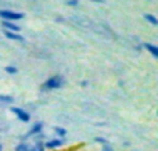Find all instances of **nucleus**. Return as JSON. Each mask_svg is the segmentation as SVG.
<instances>
[{"mask_svg":"<svg viewBox=\"0 0 158 151\" xmlns=\"http://www.w3.org/2000/svg\"><path fill=\"white\" fill-rule=\"evenodd\" d=\"M4 35L7 36L8 39H13V40H18V42H22V40H24V38H22L21 35H18V33H15V32H10V31H6Z\"/></svg>","mask_w":158,"mask_h":151,"instance_id":"nucleus-8","label":"nucleus"},{"mask_svg":"<svg viewBox=\"0 0 158 151\" xmlns=\"http://www.w3.org/2000/svg\"><path fill=\"white\" fill-rule=\"evenodd\" d=\"M15 151H31V146H28L27 143H19L15 147Z\"/></svg>","mask_w":158,"mask_h":151,"instance_id":"nucleus-11","label":"nucleus"},{"mask_svg":"<svg viewBox=\"0 0 158 151\" xmlns=\"http://www.w3.org/2000/svg\"><path fill=\"white\" fill-rule=\"evenodd\" d=\"M54 132H56V135H58L60 137H64V136H67V130L64 129V128L56 126V128H54Z\"/></svg>","mask_w":158,"mask_h":151,"instance_id":"nucleus-12","label":"nucleus"},{"mask_svg":"<svg viewBox=\"0 0 158 151\" xmlns=\"http://www.w3.org/2000/svg\"><path fill=\"white\" fill-rule=\"evenodd\" d=\"M101 151H114V149H111V146L110 144H103V147H101Z\"/></svg>","mask_w":158,"mask_h":151,"instance_id":"nucleus-15","label":"nucleus"},{"mask_svg":"<svg viewBox=\"0 0 158 151\" xmlns=\"http://www.w3.org/2000/svg\"><path fill=\"white\" fill-rule=\"evenodd\" d=\"M3 27H4V28H7V29H10V32H18V31H19V27H18V25H14L13 24V22H10V21H3Z\"/></svg>","mask_w":158,"mask_h":151,"instance_id":"nucleus-7","label":"nucleus"},{"mask_svg":"<svg viewBox=\"0 0 158 151\" xmlns=\"http://www.w3.org/2000/svg\"><path fill=\"white\" fill-rule=\"evenodd\" d=\"M144 19L150 22L151 25H154V27H156V25H158V19H157L154 15H151V14H144Z\"/></svg>","mask_w":158,"mask_h":151,"instance_id":"nucleus-9","label":"nucleus"},{"mask_svg":"<svg viewBox=\"0 0 158 151\" xmlns=\"http://www.w3.org/2000/svg\"><path fill=\"white\" fill-rule=\"evenodd\" d=\"M31 151H44V146H43V143L38 141V143H36L33 147H31Z\"/></svg>","mask_w":158,"mask_h":151,"instance_id":"nucleus-13","label":"nucleus"},{"mask_svg":"<svg viewBox=\"0 0 158 151\" xmlns=\"http://www.w3.org/2000/svg\"><path fill=\"white\" fill-rule=\"evenodd\" d=\"M63 83H64L63 78L58 76V75H56V76L49 78V79L44 82L43 86H44L46 89H60L61 86H63Z\"/></svg>","mask_w":158,"mask_h":151,"instance_id":"nucleus-2","label":"nucleus"},{"mask_svg":"<svg viewBox=\"0 0 158 151\" xmlns=\"http://www.w3.org/2000/svg\"><path fill=\"white\" fill-rule=\"evenodd\" d=\"M64 144V140L63 139H53V140H49L43 144L44 149H49V150H54V149H58Z\"/></svg>","mask_w":158,"mask_h":151,"instance_id":"nucleus-4","label":"nucleus"},{"mask_svg":"<svg viewBox=\"0 0 158 151\" xmlns=\"http://www.w3.org/2000/svg\"><path fill=\"white\" fill-rule=\"evenodd\" d=\"M0 18H3L4 21H17V19L24 18V14L14 13V11H10V10H0Z\"/></svg>","mask_w":158,"mask_h":151,"instance_id":"nucleus-1","label":"nucleus"},{"mask_svg":"<svg viewBox=\"0 0 158 151\" xmlns=\"http://www.w3.org/2000/svg\"><path fill=\"white\" fill-rule=\"evenodd\" d=\"M42 128H43V124L42 122H36L35 125H33L32 128H31V130L27 133V135L24 136V139H27V137H31V136H33V135H40V132H42Z\"/></svg>","mask_w":158,"mask_h":151,"instance_id":"nucleus-5","label":"nucleus"},{"mask_svg":"<svg viewBox=\"0 0 158 151\" xmlns=\"http://www.w3.org/2000/svg\"><path fill=\"white\" fill-rule=\"evenodd\" d=\"M4 71L7 72V74H17V68H15V67H10V65H8V67H6V68H4Z\"/></svg>","mask_w":158,"mask_h":151,"instance_id":"nucleus-14","label":"nucleus"},{"mask_svg":"<svg viewBox=\"0 0 158 151\" xmlns=\"http://www.w3.org/2000/svg\"><path fill=\"white\" fill-rule=\"evenodd\" d=\"M78 0H67V4L68 6H78Z\"/></svg>","mask_w":158,"mask_h":151,"instance_id":"nucleus-17","label":"nucleus"},{"mask_svg":"<svg viewBox=\"0 0 158 151\" xmlns=\"http://www.w3.org/2000/svg\"><path fill=\"white\" fill-rule=\"evenodd\" d=\"M14 101V99L11 96H6V94H0V103H4V104H11Z\"/></svg>","mask_w":158,"mask_h":151,"instance_id":"nucleus-10","label":"nucleus"},{"mask_svg":"<svg viewBox=\"0 0 158 151\" xmlns=\"http://www.w3.org/2000/svg\"><path fill=\"white\" fill-rule=\"evenodd\" d=\"M144 49H147L148 51L151 53V55H153L154 58H158V47L156 44H151V43H146L144 44Z\"/></svg>","mask_w":158,"mask_h":151,"instance_id":"nucleus-6","label":"nucleus"},{"mask_svg":"<svg viewBox=\"0 0 158 151\" xmlns=\"http://www.w3.org/2000/svg\"><path fill=\"white\" fill-rule=\"evenodd\" d=\"M96 141H97V143H101V144H108V141H107L104 137H96Z\"/></svg>","mask_w":158,"mask_h":151,"instance_id":"nucleus-16","label":"nucleus"},{"mask_svg":"<svg viewBox=\"0 0 158 151\" xmlns=\"http://www.w3.org/2000/svg\"><path fill=\"white\" fill-rule=\"evenodd\" d=\"M0 151H3V146H2V144H0Z\"/></svg>","mask_w":158,"mask_h":151,"instance_id":"nucleus-19","label":"nucleus"},{"mask_svg":"<svg viewBox=\"0 0 158 151\" xmlns=\"http://www.w3.org/2000/svg\"><path fill=\"white\" fill-rule=\"evenodd\" d=\"M92 2H96V3H104V0H92Z\"/></svg>","mask_w":158,"mask_h":151,"instance_id":"nucleus-18","label":"nucleus"},{"mask_svg":"<svg viewBox=\"0 0 158 151\" xmlns=\"http://www.w3.org/2000/svg\"><path fill=\"white\" fill-rule=\"evenodd\" d=\"M11 112L15 114L17 118H18L21 122H25V124H28V122H29V119H31L29 114H28L27 111H24L22 108H18V107H11Z\"/></svg>","mask_w":158,"mask_h":151,"instance_id":"nucleus-3","label":"nucleus"}]
</instances>
